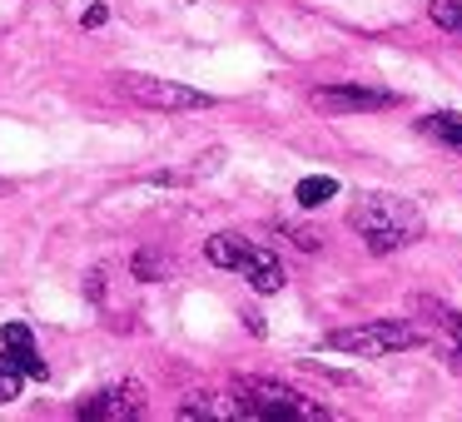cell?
<instances>
[{"label": "cell", "mask_w": 462, "mask_h": 422, "mask_svg": "<svg viewBox=\"0 0 462 422\" xmlns=\"http://www.w3.org/2000/svg\"><path fill=\"white\" fill-rule=\"evenodd\" d=\"M348 229L363 239L368 253H398V249H408V243L422 239V214H418V204H408L402 194L363 189L348 209Z\"/></svg>", "instance_id": "obj_1"}, {"label": "cell", "mask_w": 462, "mask_h": 422, "mask_svg": "<svg viewBox=\"0 0 462 422\" xmlns=\"http://www.w3.org/2000/svg\"><path fill=\"white\" fill-rule=\"evenodd\" d=\"M234 402H239V417L249 422H323L333 417V408H323L319 398L289 388L279 378H234Z\"/></svg>", "instance_id": "obj_2"}, {"label": "cell", "mask_w": 462, "mask_h": 422, "mask_svg": "<svg viewBox=\"0 0 462 422\" xmlns=\"http://www.w3.org/2000/svg\"><path fill=\"white\" fill-rule=\"evenodd\" d=\"M204 259H209L214 269L239 273V279L249 283L254 293H279L283 283H289V273H283L279 253L263 249L259 239H244V234H214V239L204 243Z\"/></svg>", "instance_id": "obj_3"}, {"label": "cell", "mask_w": 462, "mask_h": 422, "mask_svg": "<svg viewBox=\"0 0 462 422\" xmlns=\"http://www.w3.org/2000/svg\"><path fill=\"white\" fill-rule=\"evenodd\" d=\"M428 333L418 323H402V318H373V323H353V328H333L323 333V348L333 353H353V358H388V353H408L422 348Z\"/></svg>", "instance_id": "obj_4"}, {"label": "cell", "mask_w": 462, "mask_h": 422, "mask_svg": "<svg viewBox=\"0 0 462 422\" xmlns=\"http://www.w3.org/2000/svg\"><path fill=\"white\" fill-rule=\"evenodd\" d=\"M120 90L130 95L134 105H144V110H160V115L209 110V105H214V95L189 90V85H180V80H160V75H140V70H125V75H120Z\"/></svg>", "instance_id": "obj_5"}, {"label": "cell", "mask_w": 462, "mask_h": 422, "mask_svg": "<svg viewBox=\"0 0 462 422\" xmlns=\"http://www.w3.org/2000/svg\"><path fill=\"white\" fill-rule=\"evenodd\" d=\"M313 110L323 115H378V110H398V95L383 90V85H368V80H338V85H319L309 95Z\"/></svg>", "instance_id": "obj_6"}, {"label": "cell", "mask_w": 462, "mask_h": 422, "mask_svg": "<svg viewBox=\"0 0 462 422\" xmlns=\"http://www.w3.org/2000/svg\"><path fill=\"white\" fill-rule=\"evenodd\" d=\"M150 402H144V388L140 382H110V388L90 392V398L75 408V417H90V422H130V417H144Z\"/></svg>", "instance_id": "obj_7"}, {"label": "cell", "mask_w": 462, "mask_h": 422, "mask_svg": "<svg viewBox=\"0 0 462 422\" xmlns=\"http://www.w3.org/2000/svg\"><path fill=\"white\" fill-rule=\"evenodd\" d=\"M0 353H11L15 368H21L25 378H35V382L51 378V368H45V358H41V348H35V338H31L25 323H5V328H0Z\"/></svg>", "instance_id": "obj_8"}, {"label": "cell", "mask_w": 462, "mask_h": 422, "mask_svg": "<svg viewBox=\"0 0 462 422\" xmlns=\"http://www.w3.org/2000/svg\"><path fill=\"white\" fill-rule=\"evenodd\" d=\"M180 417H204V422H219V417H239V402H234V392H189V398L180 402Z\"/></svg>", "instance_id": "obj_9"}, {"label": "cell", "mask_w": 462, "mask_h": 422, "mask_svg": "<svg viewBox=\"0 0 462 422\" xmlns=\"http://www.w3.org/2000/svg\"><path fill=\"white\" fill-rule=\"evenodd\" d=\"M418 130L428 134V140L448 144V150H462V115H452V110H438V115H422V120H418Z\"/></svg>", "instance_id": "obj_10"}, {"label": "cell", "mask_w": 462, "mask_h": 422, "mask_svg": "<svg viewBox=\"0 0 462 422\" xmlns=\"http://www.w3.org/2000/svg\"><path fill=\"white\" fill-rule=\"evenodd\" d=\"M333 194H338V179H328V174H309V179H299L293 199H299L303 209H319V204H328Z\"/></svg>", "instance_id": "obj_11"}, {"label": "cell", "mask_w": 462, "mask_h": 422, "mask_svg": "<svg viewBox=\"0 0 462 422\" xmlns=\"http://www.w3.org/2000/svg\"><path fill=\"white\" fill-rule=\"evenodd\" d=\"M21 388H25V372L15 368L11 353H0V402H15V398H21Z\"/></svg>", "instance_id": "obj_12"}, {"label": "cell", "mask_w": 462, "mask_h": 422, "mask_svg": "<svg viewBox=\"0 0 462 422\" xmlns=\"http://www.w3.org/2000/svg\"><path fill=\"white\" fill-rule=\"evenodd\" d=\"M432 25L448 35H462V0H432Z\"/></svg>", "instance_id": "obj_13"}, {"label": "cell", "mask_w": 462, "mask_h": 422, "mask_svg": "<svg viewBox=\"0 0 462 422\" xmlns=\"http://www.w3.org/2000/svg\"><path fill=\"white\" fill-rule=\"evenodd\" d=\"M130 269H134V279H140V283H160L164 273H170V263H164L160 253H150V249H144V253H134V263H130Z\"/></svg>", "instance_id": "obj_14"}, {"label": "cell", "mask_w": 462, "mask_h": 422, "mask_svg": "<svg viewBox=\"0 0 462 422\" xmlns=\"http://www.w3.org/2000/svg\"><path fill=\"white\" fill-rule=\"evenodd\" d=\"M442 338H448V343H442V358H448V368H452V372H457V378H462V318L452 323V328L442 333Z\"/></svg>", "instance_id": "obj_15"}, {"label": "cell", "mask_w": 462, "mask_h": 422, "mask_svg": "<svg viewBox=\"0 0 462 422\" xmlns=\"http://www.w3.org/2000/svg\"><path fill=\"white\" fill-rule=\"evenodd\" d=\"M105 15H110L105 5H90V11H85V31H100V25H105Z\"/></svg>", "instance_id": "obj_16"}]
</instances>
